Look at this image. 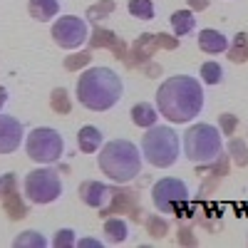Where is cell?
I'll return each instance as SVG.
<instances>
[{"label":"cell","instance_id":"4","mask_svg":"<svg viewBox=\"0 0 248 248\" xmlns=\"http://www.w3.org/2000/svg\"><path fill=\"white\" fill-rule=\"evenodd\" d=\"M181 154V139L169 124H154L141 137V156L156 169H169Z\"/></svg>","mask_w":248,"mask_h":248},{"label":"cell","instance_id":"19","mask_svg":"<svg viewBox=\"0 0 248 248\" xmlns=\"http://www.w3.org/2000/svg\"><path fill=\"white\" fill-rule=\"evenodd\" d=\"M201 79L206 82V85H218V82L223 79V67L218 65V62H203L201 65Z\"/></svg>","mask_w":248,"mask_h":248},{"label":"cell","instance_id":"22","mask_svg":"<svg viewBox=\"0 0 248 248\" xmlns=\"http://www.w3.org/2000/svg\"><path fill=\"white\" fill-rule=\"evenodd\" d=\"M75 246H79V248H102V241H97V238H82Z\"/></svg>","mask_w":248,"mask_h":248},{"label":"cell","instance_id":"12","mask_svg":"<svg viewBox=\"0 0 248 248\" xmlns=\"http://www.w3.org/2000/svg\"><path fill=\"white\" fill-rule=\"evenodd\" d=\"M199 47L209 55H221V52L229 50V37L218 30H214V28H206L199 35Z\"/></svg>","mask_w":248,"mask_h":248},{"label":"cell","instance_id":"5","mask_svg":"<svg viewBox=\"0 0 248 248\" xmlns=\"http://www.w3.org/2000/svg\"><path fill=\"white\" fill-rule=\"evenodd\" d=\"M184 156L194 164H214L223 154V137L216 124H194L184 134Z\"/></svg>","mask_w":248,"mask_h":248},{"label":"cell","instance_id":"7","mask_svg":"<svg viewBox=\"0 0 248 248\" xmlns=\"http://www.w3.org/2000/svg\"><path fill=\"white\" fill-rule=\"evenodd\" d=\"M25 152L37 164H57L65 154V139L52 127H35L25 139Z\"/></svg>","mask_w":248,"mask_h":248},{"label":"cell","instance_id":"21","mask_svg":"<svg viewBox=\"0 0 248 248\" xmlns=\"http://www.w3.org/2000/svg\"><path fill=\"white\" fill-rule=\"evenodd\" d=\"M77 241H75V231L72 229H60L57 233H55V238H52V246L55 248H70V246H75Z\"/></svg>","mask_w":248,"mask_h":248},{"label":"cell","instance_id":"15","mask_svg":"<svg viewBox=\"0 0 248 248\" xmlns=\"http://www.w3.org/2000/svg\"><path fill=\"white\" fill-rule=\"evenodd\" d=\"M156 117H159V109L154 105H149V102H139V105L132 107V122L137 124V127H141V129L154 127Z\"/></svg>","mask_w":248,"mask_h":248},{"label":"cell","instance_id":"16","mask_svg":"<svg viewBox=\"0 0 248 248\" xmlns=\"http://www.w3.org/2000/svg\"><path fill=\"white\" fill-rule=\"evenodd\" d=\"M105 236H107V243H124L129 238V223L124 218H107Z\"/></svg>","mask_w":248,"mask_h":248},{"label":"cell","instance_id":"9","mask_svg":"<svg viewBox=\"0 0 248 248\" xmlns=\"http://www.w3.org/2000/svg\"><path fill=\"white\" fill-rule=\"evenodd\" d=\"M87 35H90V28L82 17L65 15L52 23V40L62 50H79L87 43Z\"/></svg>","mask_w":248,"mask_h":248},{"label":"cell","instance_id":"3","mask_svg":"<svg viewBox=\"0 0 248 248\" xmlns=\"http://www.w3.org/2000/svg\"><path fill=\"white\" fill-rule=\"evenodd\" d=\"M141 147L132 139H112L107 144H102L97 164L102 174L114 184H129L141 174Z\"/></svg>","mask_w":248,"mask_h":248},{"label":"cell","instance_id":"13","mask_svg":"<svg viewBox=\"0 0 248 248\" xmlns=\"http://www.w3.org/2000/svg\"><path fill=\"white\" fill-rule=\"evenodd\" d=\"M77 144H79V152L94 154V152L102 149V144H105V134H102L97 127H92V124H85L77 134Z\"/></svg>","mask_w":248,"mask_h":248},{"label":"cell","instance_id":"18","mask_svg":"<svg viewBox=\"0 0 248 248\" xmlns=\"http://www.w3.org/2000/svg\"><path fill=\"white\" fill-rule=\"evenodd\" d=\"M127 10H129L137 20H154V15H156V8H154L152 0H129Z\"/></svg>","mask_w":248,"mask_h":248},{"label":"cell","instance_id":"23","mask_svg":"<svg viewBox=\"0 0 248 248\" xmlns=\"http://www.w3.org/2000/svg\"><path fill=\"white\" fill-rule=\"evenodd\" d=\"M5 99H8V94H5V90H3V87H0V107L5 105Z\"/></svg>","mask_w":248,"mask_h":248},{"label":"cell","instance_id":"17","mask_svg":"<svg viewBox=\"0 0 248 248\" xmlns=\"http://www.w3.org/2000/svg\"><path fill=\"white\" fill-rule=\"evenodd\" d=\"M171 28H174V35L176 37H184V35H189L194 32L196 28V15L191 10H176L171 15Z\"/></svg>","mask_w":248,"mask_h":248},{"label":"cell","instance_id":"2","mask_svg":"<svg viewBox=\"0 0 248 248\" xmlns=\"http://www.w3.org/2000/svg\"><path fill=\"white\" fill-rule=\"evenodd\" d=\"M124 94L122 77L109 67H87L77 77V99L92 112L112 109Z\"/></svg>","mask_w":248,"mask_h":248},{"label":"cell","instance_id":"1","mask_svg":"<svg viewBox=\"0 0 248 248\" xmlns=\"http://www.w3.org/2000/svg\"><path fill=\"white\" fill-rule=\"evenodd\" d=\"M156 109L174 124H189L203 109V85L189 75L164 79L156 90Z\"/></svg>","mask_w":248,"mask_h":248},{"label":"cell","instance_id":"11","mask_svg":"<svg viewBox=\"0 0 248 248\" xmlns=\"http://www.w3.org/2000/svg\"><path fill=\"white\" fill-rule=\"evenodd\" d=\"M112 189L99 181H85L79 186V199L85 201L90 209H102V206H107L109 199H112Z\"/></svg>","mask_w":248,"mask_h":248},{"label":"cell","instance_id":"20","mask_svg":"<svg viewBox=\"0 0 248 248\" xmlns=\"http://www.w3.org/2000/svg\"><path fill=\"white\" fill-rule=\"evenodd\" d=\"M23 246L45 248V246H47V238H45V236H40L37 231H23V233L15 238V248H23Z\"/></svg>","mask_w":248,"mask_h":248},{"label":"cell","instance_id":"14","mask_svg":"<svg viewBox=\"0 0 248 248\" xmlns=\"http://www.w3.org/2000/svg\"><path fill=\"white\" fill-rule=\"evenodd\" d=\"M28 10L37 23H50L60 15V0H30Z\"/></svg>","mask_w":248,"mask_h":248},{"label":"cell","instance_id":"10","mask_svg":"<svg viewBox=\"0 0 248 248\" xmlns=\"http://www.w3.org/2000/svg\"><path fill=\"white\" fill-rule=\"evenodd\" d=\"M23 137H25L23 122L15 119L13 114L0 112V154H13L23 144Z\"/></svg>","mask_w":248,"mask_h":248},{"label":"cell","instance_id":"8","mask_svg":"<svg viewBox=\"0 0 248 248\" xmlns=\"http://www.w3.org/2000/svg\"><path fill=\"white\" fill-rule=\"evenodd\" d=\"M152 201L161 214H181L186 201H189V186L176 176L159 179L152 186Z\"/></svg>","mask_w":248,"mask_h":248},{"label":"cell","instance_id":"6","mask_svg":"<svg viewBox=\"0 0 248 248\" xmlns=\"http://www.w3.org/2000/svg\"><path fill=\"white\" fill-rule=\"evenodd\" d=\"M23 191H25V199L30 203L45 206V203H52L62 196V179L55 169H50V164H43L40 169H32L25 176Z\"/></svg>","mask_w":248,"mask_h":248}]
</instances>
